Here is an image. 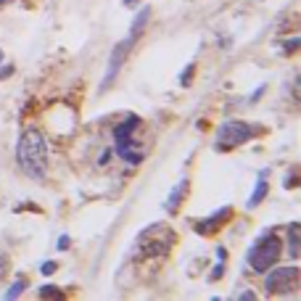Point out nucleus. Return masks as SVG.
<instances>
[{
  "instance_id": "5",
  "label": "nucleus",
  "mask_w": 301,
  "mask_h": 301,
  "mask_svg": "<svg viewBox=\"0 0 301 301\" xmlns=\"http://www.w3.org/2000/svg\"><path fill=\"white\" fill-rule=\"evenodd\" d=\"M130 45H132V40L127 37L124 42H119L114 51H111V58H108V66H106V74H103V82H101V90H106L111 82L117 79V74H119V66H122V61H124V53L130 51Z\"/></svg>"
},
{
  "instance_id": "7",
  "label": "nucleus",
  "mask_w": 301,
  "mask_h": 301,
  "mask_svg": "<svg viewBox=\"0 0 301 301\" xmlns=\"http://www.w3.org/2000/svg\"><path fill=\"white\" fill-rule=\"evenodd\" d=\"M140 124L137 117H127V122H122L117 130H114V140H117V148H124V146H130V132L135 130V127Z\"/></svg>"
},
{
  "instance_id": "9",
  "label": "nucleus",
  "mask_w": 301,
  "mask_h": 301,
  "mask_svg": "<svg viewBox=\"0 0 301 301\" xmlns=\"http://www.w3.org/2000/svg\"><path fill=\"white\" fill-rule=\"evenodd\" d=\"M185 193H188V180L182 177L180 182H177V188L169 193V198H167V212H174L177 206L182 203V198H185Z\"/></svg>"
},
{
  "instance_id": "26",
  "label": "nucleus",
  "mask_w": 301,
  "mask_h": 301,
  "mask_svg": "<svg viewBox=\"0 0 301 301\" xmlns=\"http://www.w3.org/2000/svg\"><path fill=\"white\" fill-rule=\"evenodd\" d=\"M0 3H8V0H0Z\"/></svg>"
},
{
  "instance_id": "25",
  "label": "nucleus",
  "mask_w": 301,
  "mask_h": 301,
  "mask_svg": "<svg viewBox=\"0 0 301 301\" xmlns=\"http://www.w3.org/2000/svg\"><path fill=\"white\" fill-rule=\"evenodd\" d=\"M0 61H3V51H0Z\"/></svg>"
},
{
  "instance_id": "20",
  "label": "nucleus",
  "mask_w": 301,
  "mask_h": 301,
  "mask_svg": "<svg viewBox=\"0 0 301 301\" xmlns=\"http://www.w3.org/2000/svg\"><path fill=\"white\" fill-rule=\"evenodd\" d=\"M298 42H301L298 37H293L291 42H285V53H293V51H296V48H298Z\"/></svg>"
},
{
  "instance_id": "18",
  "label": "nucleus",
  "mask_w": 301,
  "mask_h": 301,
  "mask_svg": "<svg viewBox=\"0 0 301 301\" xmlns=\"http://www.w3.org/2000/svg\"><path fill=\"white\" fill-rule=\"evenodd\" d=\"M190 74H193V66H188V69H185V72H182V77H180V82H182V85H185V87H188V85H190Z\"/></svg>"
},
{
  "instance_id": "6",
  "label": "nucleus",
  "mask_w": 301,
  "mask_h": 301,
  "mask_svg": "<svg viewBox=\"0 0 301 301\" xmlns=\"http://www.w3.org/2000/svg\"><path fill=\"white\" fill-rule=\"evenodd\" d=\"M230 206H222L219 212H214L209 219H201V222H196V233H201V235H209V233H214V230H219L222 227V222H227L230 219Z\"/></svg>"
},
{
  "instance_id": "3",
  "label": "nucleus",
  "mask_w": 301,
  "mask_h": 301,
  "mask_svg": "<svg viewBox=\"0 0 301 301\" xmlns=\"http://www.w3.org/2000/svg\"><path fill=\"white\" fill-rule=\"evenodd\" d=\"M257 132H259V127L246 124L241 119H230V122H225L217 130V148L227 151V148H235V146H243V143L251 140Z\"/></svg>"
},
{
  "instance_id": "11",
  "label": "nucleus",
  "mask_w": 301,
  "mask_h": 301,
  "mask_svg": "<svg viewBox=\"0 0 301 301\" xmlns=\"http://www.w3.org/2000/svg\"><path fill=\"white\" fill-rule=\"evenodd\" d=\"M288 253L293 259L298 257V225H296V222L288 225Z\"/></svg>"
},
{
  "instance_id": "15",
  "label": "nucleus",
  "mask_w": 301,
  "mask_h": 301,
  "mask_svg": "<svg viewBox=\"0 0 301 301\" xmlns=\"http://www.w3.org/2000/svg\"><path fill=\"white\" fill-rule=\"evenodd\" d=\"M56 267H58L56 262H42V264H40V272H42V275H53Z\"/></svg>"
},
{
  "instance_id": "8",
  "label": "nucleus",
  "mask_w": 301,
  "mask_h": 301,
  "mask_svg": "<svg viewBox=\"0 0 301 301\" xmlns=\"http://www.w3.org/2000/svg\"><path fill=\"white\" fill-rule=\"evenodd\" d=\"M148 19H151V8L148 6H143L137 13H135V19H132V27H130V40L135 42L140 35H143V29H146V24H148Z\"/></svg>"
},
{
  "instance_id": "12",
  "label": "nucleus",
  "mask_w": 301,
  "mask_h": 301,
  "mask_svg": "<svg viewBox=\"0 0 301 301\" xmlns=\"http://www.w3.org/2000/svg\"><path fill=\"white\" fill-rule=\"evenodd\" d=\"M24 288H27V280H24V275H19V277H16V280H13V285H11V288L6 291V298H8V301H13V298H19V296L24 293Z\"/></svg>"
},
{
  "instance_id": "1",
  "label": "nucleus",
  "mask_w": 301,
  "mask_h": 301,
  "mask_svg": "<svg viewBox=\"0 0 301 301\" xmlns=\"http://www.w3.org/2000/svg\"><path fill=\"white\" fill-rule=\"evenodd\" d=\"M16 158H19L21 169L29 174L32 180H45L48 172V143L40 130L29 127L21 132L19 146H16Z\"/></svg>"
},
{
  "instance_id": "16",
  "label": "nucleus",
  "mask_w": 301,
  "mask_h": 301,
  "mask_svg": "<svg viewBox=\"0 0 301 301\" xmlns=\"http://www.w3.org/2000/svg\"><path fill=\"white\" fill-rule=\"evenodd\" d=\"M222 272H225V264H222V259H219V264L212 269V275H209V280H219L222 277Z\"/></svg>"
},
{
  "instance_id": "22",
  "label": "nucleus",
  "mask_w": 301,
  "mask_h": 301,
  "mask_svg": "<svg viewBox=\"0 0 301 301\" xmlns=\"http://www.w3.org/2000/svg\"><path fill=\"white\" fill-rule=\"evenodd\" d=\"M8 74H13V66H6V69H0V79H6Z\"/></svg>"
},
{
  "instance_id": "24",
  "label": "nucleus",
  "mask_w": 301,
  "mask_h": 301,
  "mask_svg": "<svg viewBox=\"0 0 301 301\" xmlns=\"http://www.w3.org/2000/svg\"><path fill=\"white\" fill-rule=\"evenodd\" d=\"M137 3V0H124V6H135Z\"/></svg>"
},
{
  "instance_id": "14",
  "label": "nucleus",
  "mask_w": 301,
  "mask_h": 301,
  "mask_svg": "<svg viewBox=\"0 0 301 301\" xmlns=\"http://www.w3.org/2000/svg\"><path fill=\"white\" fill-rule=\"evenodd\" d=\"M56 288H58V285H42V288H40V296H42V298H63V293L56 291Z\"/></svg>"
},
{
  "instance_id": "23",
  "label": "nucleus",
  "mask_w": 301,
  "mask_h": 301,
  "mask_svg": "<svg viewBox=\"0 0 301 301\" xmlns=\"http://www.w3.org/2000/svg\"><path fill=\"white\" fill-rule=\"evenodd\" d=\"M108 156H111V151H103V153H101V164H106V161H108Z\"/></svg>"
},
{
  "instance_id": "19",
  "label": "nucleus",
  "mask_w": 301,
  "mask_h": 301,
  "mask_svg": "<svg viewBox=\"0 0 301 301\" xmlns=\"http://www.w3.org/2000/svg\"><path fill=\"white\" fill-rule=\"evenodd\" d=\"M296 185H298V177H296V172H291V174H288V180H285V188L291 190V188H296Z\"/></svg>"
},
{
  "instance_id": "17",
  "label": "nucleus",
  "mask_w": 301,
  "mask_h": 301,
  "mask_svg": "<svg viewBox=\"0 0 301 301\" xmlns=\"http://www.w3.org/2000/svg\"><path fill=\"white\" fill-rule=\"evenodd\" d=\"M69 243H72V241H69V235H61V238H58V246H56V248H58V251H66V248H69Z\"/></svg>"
},
{
  "instance_id": "13",
  "label": "nucleus",
  "mask_w": 301,
  "mask_h": 301,
  "mask_svg": "<svg viewBox=\"0 0 301 301\" xmlns=\"http://www.w3.org/2000/svg\"><path fill=\"white\" fill-rule=\"evenodd\" d=\"M117 151H119V156L124 158L127 164H140V161H143V153H140V151H130V146L117 148Z\"/></svg>"
},
{
  "instance_id": "10",
  "label": "nucleus",
  "mask_w": 301,
  "mask_h": 301,
  "mask_svg": "<svg viewBox=\"0 0 301 301\" xmlns=\"http://www.w3.org/2000/svg\"><path fill=\"white\" fill-rule=\"evenodd\" d=\"M267 169H262V177H259V182H257V188H253V193H251V198H248V209H253V206H259V201L267 196Z\"/></svg>"
},
{
  "instance_id": "2",
  "label": "nucleus",
  "mask_w": 301,
  "mask_h": 301,
  "mask_svg": "<svg viewBox=\"0 0 301 301\" xmlns=\"http://www.w3.org/2000/svg\"><path fill=\"white\" fill-rule=\"evenodd\" d=\"M280 251H283V241H280L275 233L267 230V233H262L257 238V243L251 246V251H248V267L257 275H262V272H267L269 267L277 264Z\"/></svg>"
},
{
  "instance_id": "4",
  "label": "nucleus",
  "mask_w": 301,
  "mask_h": 301,
  "mask_svg": "<svg viewBox=\"0 0 301 301\" xmlns=\"http://www.w3.org/2000/svg\"><path fill=\"white\" fill-rule=\"evenodd\" d=\"M267 280H264V291L267 293H288V291H296L298 285V267L296 264H288V267H269L267 269Z\"/></svg>"
},
{
  "instance_id": "21",
  "label": "nucleus",
  "mask_w": 301,
  "mask_h": 301,
  "mask_svg": "<svg viewBox=\"0 0 301 301\" xmlns=\"http://www.w3.org/2000/svg\"><path fill=\"white\" fill-rule=\"evenodd\" d=\"M6 262H8V259H6V253H3V251H0V275H3V272H6Z\"/></svg>"
}]
</instances>
